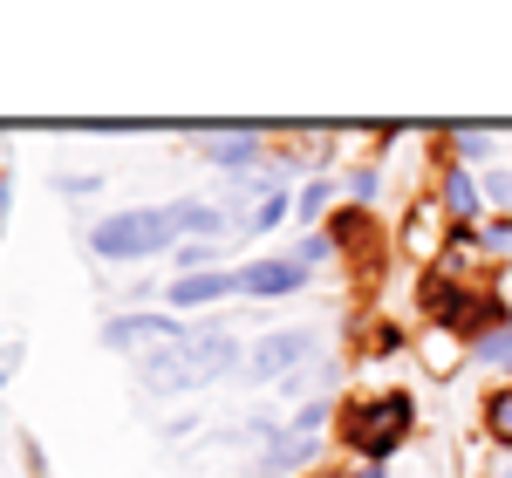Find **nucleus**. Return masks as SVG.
Wrapping results in <instances>:
<instances>
[{"label":"nucleus","instance_id":"f257e3e1","mask_svg":"<svg viewBox=\"0 0 512 478\" xmlns=\"http://www.w3.org/2000/svg\"><path fill=\"white\" fill-rule=\"evenodd\" d=\"M410 424H417L410 397L403 390H383V397H362V403L342 410V444L362 451V465H383V458H396V444L410 438Z\"/></svg>","mask_w":512,"mask_h":478},{"label":"nucleus","instance_id":"f03ea898","mask_svg":"<svg viewBox=\"0 0 512 478\" xmlns=\"http://www.w3.org/2000/svg\"><path fill=\"white\" fill-rule=\"evenodd\" d=\"M178 239V205H137V212H110V219H96V260H151Z\"/></svg>","mask_w":512,"mask_h":478},{"label":"nucleus","instance_id":"7ed1b4c3","mask_svg":"<svg viewBox=\"0 0 512 478\" xmlns=\"http://www.w3.org/2000/svg\"><path fill=\"white\" fill-rule=\"evenodd\" d=\"M424 308H431L444 328L478 335V342H492V335H506V328H512V308L499 301V294H465L458 280H444V274H424Z\"/></svg>","mask_w":512,"mask_h":478},{"label":"nucleus","instance_id":"20e7f679","mask_svg":"<svg viewBox=\"0 0 512 478\" xmlns=\"http://www.w3.org/2000/svg\"><path fill=\"white\" fill-rule=\"evenodd\" d=\"M185 342H192V328H185V321H164V315H117V321H103V349L137 356V362L171 356V349H185Z\"/></svg>","mask_w":512,"mask_h":478},{"label":"nucleus","instance_id":"39448f33","mask_svg":"<svg viewBox=\"0 0 512 478\" xmlns=\"http://www.w3.org/2000/svg\"><path fill=\"white\" fill-rule=\"evenodd\" d=\"M308 356H315V335H308V328H274V335L253 342V356H246V383H287Z\"/></svg>","mask_w":512,"mask_h":478},{"label":"nucleus","instance_id":"423d86ee","mask_svg":"<svg viewBox=\"0 0 512 478\" xmlns=\"http://www.w3.org/2000/svg\"><path fill=\"white\" fill-rule=\"evenodd\" d=\"M239 342L233 328H192V342H185V369H192V383L205 390V383H219V376H233L239 369Z\"/></svg>","mask_w":512,"mask_h":478},{"label":"nucleus","instance_id":"0eeeda50","mask_svg":"<svg viewBox=\"0 0 512 478\" xmlns=\"http://www.w3.org/2000/svg\"><path fill=\"white\" fill-rule=\"evenodd\" d=\"M233 287L253 294V301H274V294L308 287V267H301V260H246V267H233Z\"/></svg>","mask_w":512,"mask_h":478},{"label":"nucleus","instance_id":"6e6552de","mask_svg":"<svg viewBox=\"0 0 512 478\" xmlns=\"http://www.w3.org/2000/svg\"><path fill=\"white\" fill-rule=\"evenodd\" d=\"M239 294L233 274H178L171 280V308H212V301H226Z\"/></svg>","mask_w":512,"mask_h":478},{"label":"nucleus","instance_id":"1a4fd4ad","mask_svg":"<svg viewBox=\"0 0 512 478\" xmlns=\"http://www.w3.org/2000/svg\"><path fill=\"white\" fill-rule=\"evenodd\" d=\"M144 390H151V397H178V390H198L192 369H185V349H171V356H151V362H144Z\"/></svg>","mask_w":512,"mask_h":478},{"label":"nucleus","instance_id":"9d476101","mask_svg":"<svg viewBox=\"0 0 512 478\" xmlns=\"http://www.w3.org/2000/svg\"><path fill=\"white\" fill-rule=\"evenodd\" d=\"M178 233H205V239H219V233H239L226 212H212L205 199H178Z\"/></svg>","mask_w":512,"mask_h":478},{"label":"nucleus","instance_id":"9b49d317","mask_svg":"<svg viewBox=\"0 0 512 478\" xmlns=\"http://www.w3.org/2000/svg\"><path fill=\"white\" fill-rule=\"evenodd\" d=\"M444 205H451V219H478V205H485V192H478V185L465 178V171H458V164L444 171Z\"/></svg>","mask_w":512,"mask_h":478},{"label":"nucleus","instance_id":"f8f14e48","mask_svg":"<svg viewBox=\"0 0 512 478\" xmlns=\"http://www.w3.org/2000/svg\"><path fill=\"white\" fill-rule=\"evenodd\" d=\"M280 219H294V212H287V192H280V199H260L246 219H239V233H274Z\"/></svg>","mask_w":512,"mask_h":478},{"label":"nucleus","instance_id":"ddd939ff","mask_svg":"<svg viewBox=\"0 0 512 478\" xmlns=\"http://www.w3.org/2000/svg\"><path fill=\"white\" fill-rule=\"evenodd\" d=\"M485 431H492V438L512 451V383H506V390H499L492 403H485Z\"/></svg>","mask_w":512,"mask_h":478},{"label":"nucleus","instance_id":"4468645a","mask_svg":"<svg viewBox=\"0 0 512 478\" xmlns=\"http://www.w3.org/2000/svg\"><path fill=\"white\" fill-rule=\"evenodd\" d=\"M328 205H335V185H328V178H315V185H308V192L294 199V219H321Z\"/></svg>","mask_w":512,"mask_h":478},{"label":"nucleus","instance_id":"2eb2a0df","mask_svg":"<svg viewBox=\"0 0 512 478\" xmlns=\"http://www.w3.org/2000/svg\"><path fill=\"white\" fill-rule=\"evenodd\" d=\"M410 253H431V239H437V205H417V219H410Z\"/></svg>","mask_w":512,"mask_h":478},{"label":"nucleus","instance_id":"dca6fc26","mask_svg":"<svg viewBox=\"0 0 512 478\" xmlns=\"http://www.w3.org/2000/svg\"><path fill=\"white\" fill-rule=\"evenodd\" d=\"M478 192H485L492 205H506V212H512V171H506V164H499V171H485V185H478Z\"/></svg>","mask_w":512,"mask_h":478},{"label":"nucleus","instance_id":"f3484780","mask_svg":"<svg viewBox=\"0 0 512 478\" xmlns=\"http://www.w3.org/2000/svg\"><path fill=\"white\" fill-rule=\"evenodd\" d=\"M294 431H301V438H321V431H328V403H301Z\"/></svg>","mask_w":512,"mask_h":478},{"label":"nucleus","instance_id":"a211bd4d","mask_svg":"<svg viewBox=\"0 0 512 478\" xmlns=\"http://www.w3.org/2000/svg\"><path fill=\"white\" fill-rule=\"evenodd\" d=\"M451 151H465V158H485V151H492V137H485V130H451Z\"/></svg>","mask_w":512,"mask_h":478},{"label":"nucleus","instance_id":"6ab92c4d","mask_svg":"<svg viewBox=\"0 0 512 478\" xmlns=\"http://www.w3.org/2000/svg\"><path fill=\"white\" fill-rule=\"evenodd\" d=\"M328 253H335V239L308 233V239H301V253H294V260H301V267H321V260H328Z\"/></svg>","mask_w":512,"mask_h":478},{"label":"nucleus","instance_id":"aec40b11","mask_svg":"<svg viewBox=\"0 0 512 478\" xmlns=\"http://www.w3.org/2000/svg\"><path fill=\"white\" fill-rule=\"evenodd\" d=\"M478 356L499 362V369H512V328H506V335H492V342H478Z\"/></svg>","mask_w":512,"mask_h":478},{"label":"nucleus","instance_id":"412c9836","mask_svg":"<svg viewBox=\"0 0 512 478\" xmlns=\"http://www.w3.org/2000/svg\"><path fill=\"white\" fill-rule=\"evenodd\" d=\"M55 192H62V199H82V192H96V178H69V171H62V178H55Z\"/></svg>","mask_w":512,"mask_h":478},{"label":"nucleus","instance_id":"4be33fe9","mask_svg":"<svg viewBox=\"0 0 512 478\" xmlns=\"http://www.w3.org/2000/svg\"><path fill=\"white\" fill-rule=\"evenodd\" d=\"M349 192H355V199H376V171H369V164H362V171L349 178Z\"/></svg>","mask_w":512,"mask_h":478},{"label":"nucleus","instance_id":"5701e85b","mask_svg":"<svg viewBox=\"0 0 512 478\" xmlns=\"http://www.w3.org/2000/svg\"><path fill=\"white\" fill-rule=\"evenodd\" d=\"M321 478H383V465H355V472H321Z\"/></svg>","mask_w":512,"mask_h":478},{"label":"nucleus","instance_id":"b1692460","mask_svg":"<svg viewBox=\"0 0 512 478\" xmlns=\"http://www.w3.org/2000/svg\"><path fill=\"white\" fill-rule=\"evenodd\" d=\"M0 219H7V171H0Z\"/></svg>","mask_w":512,"mask_h":478},{"label":"nucleus","instance_id":"393cba45","mask_svg":"<svg viewBox=\"0 0 512 478\" xmlns=\"http://www.w3.org/2000/svg\"><path fill=\"white\" fill-rule=\"evenodd\" d=\"M253 478H274V472H253Z\"/></svg>","mask_w":512,"mask_h":478},{"label":"nucleus","instance_id":"a878e982","mask_svg":"<svg viewBox=\"0 0 512 478\" xmlns=\"http://www.w3.org/2000/svg\"><path fill=\"white\" fill-rule=\"evenodd\" d=\"M499 478H512V465H506V472H499Z\"/></svg>","mask_w":512,"mask_h":478},{"label":"nucleus","instance_id":"bb28decb","mask_svg":"<svg viewBox=\"0 0 512 478\" xmlns=\"http://www.w3.org/2000/svg\"><path fill=\"white\" fill-rule=\"evenodd\" d=\"M0 383H7V369H0Z\"/></svg>","mask_w":512,"mask_h":478}]
</instances>
